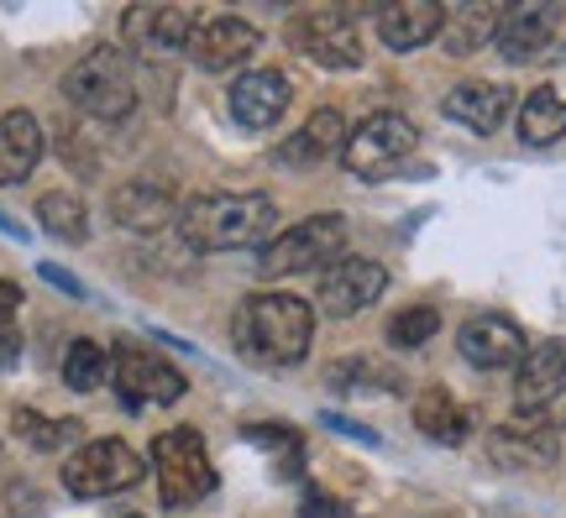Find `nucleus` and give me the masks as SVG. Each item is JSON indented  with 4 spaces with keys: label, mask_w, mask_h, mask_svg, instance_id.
I'll return each instance as SVG.
<instances>
[{
    "label": "nucleus",
    "mask_w": 566,
    "mask_h": 518,
    "mask_svg": "<svg viewBox=\"0 0 566 518\" xmlns=\"http://www.w3.org/2000/svg\"><path fill=\"white\" fill-rule=\"evenodd\" d=\"M279 225L268 194H195L179 204V236L189 252H237L263 246Z\"/></svg>",
    "instance_id": "1"
},
{
    "label": "nucleus",
    "mask_w": 566,
    "mask_h": 518,
    "mask_svg": "<svg viewBox=\"0 0 566 518\" xmlns=\"http://www.w3.org/2000/svg\"><path fill=\"white\" fill-rule=\"evenodd\" d=\"M237 351H242L252 367H294L310 351V336H315V315L310 304L294 299V294H252V299L237 309Z\"/></svg>",
    "instance_id": "2"
},
{
    "label": "nucleus",
    "mask_w": 566,
    "mask_h": 518,
    "mask_svg": "<svg viewBox=\"0 0 566 518\" xmlns=\"http://www.w3.org/2000/svg\"><path fill=\"white\" fill-rule=\"evenodd\" d=\"M153 472H158V493L168 508H189L216 493V466H210V451H205L200 430H163L153 440Z\"/></svg>",
    "instance_id": "3"
},
{
    "label": "nucleus",
    "mask_w": 566,
    "mask_h": 518,
    "mask_svg": "<svg viewBox=\"0 0 566 518\" xmlns=\"http://www.w3.org/2000/svg\"><path fill=\"white\" fill-rule=\"evenodd\" d=\"M63 95L80 105L84 116L122 120V116H132V105H137V84H132V68H126V59L116 47H95V53H84V59L69 68Z\"/></svg>",
    "instance_id": "4"
},
{
    "label": "nucleus",
    "mask_w": 566,
    "mask_h": 518,
    "mask_svg": "<svg viewBox=\"0 0 566 518\" xmlns=\"http://www.w3.org/2000/svg\"><path fill=\"white\" fill-rule=\"evenodd\" d=\"M342 246H346L342 215H310L294 231H283L279 241H268L263 257H258V273L263 278H294V273H315V267L325 273L331 262H342Z\"/></svg>",
    "instance_id": "5"
},
{
    "label": "nucleus",
    "mask_w": 566,
    "mask_h": 518,
    "mask_svg": "<svg viewBox=\"0 0 566 518\" xmlns=\"http://www.w3.org/2000/svg\"><path fill=\"white\" fill-rule=\"evenodd\" d=\"M420 147V131H415V120H405L399 110H378V116H367L352 137H346V168L357 173V179H388V173H399L409 162V152Z\"/></svg>",
    "instance_id": "6"
},
{
    "label": "nucleus",
    "mask_w": 566,
    "mask_h": 518,
    "mask_svg": "<svg viewBox=\"0 0 566 518\" xmlns=\"http://www.w3.org/2000/svg\"><path fill=\"white\" fill-rule=\"evenodd\" d=\"M142 482V456L126 440H90L84 451L63 461V487L74 498H111Z\"/></svg>",
    "instance_id": "7"
},
{
    "label": "nucleus",
    "mask_w": 566,
    "mask_h": 518,
    "mask_svg": "<svg viewBox=\"0 0 566 518\" xmlns=\"http://www.w3.org/2000/svg\"><path fill=\"white\" fill-rule=\"evenodd\" d=\"M289 42L310 63H321V68H357L363 63V42L352 32V11H342V6L300 11V17L289 21Z\"/></svg>",
    "instance_id": "8"
},
{
    "label": "nucleus",
    "mask_w": 566,
    "mask_h": 518,
    "mask_svg": "<svg viewBox=\"0 0 566 518\" xmlns=\"http://www.w3.org/2000/svg\"><path fill=\"white\" fill-rule=\"evenodd\" d=\"M111 382H116V393H122L126 409L184 399V378L168 367V361L153 357V351H142V346H116V357H111Z\"/></svg>",
    "instance_id": "9"
},
{
    "label": "nucleus",
    "mask_w": 566,
    "mask_h": 518,
    "mask_svg": "<svg viewBox=\"0 0 566 518\" xmlns=\"http://www.w3.org/2000/svg\"><path fill=\"white\" fill-rule=\"evenodd\" d=\"M384 288H388V273L378 267V262L342 257L321 273V309L325 315H336V319H346V315H357V309L384 299Z\"/></svg>",
    "instance_id": "10"
},
{
    "label": "nucleus",
    "mask_w": 566,
    "mask_h": 518,
    "mask_svg": "<svg viewBox=\"0 0 566 518\" xmlns=\"http://www.w3.org/2000/svg\"><path fill=\"white\" fill-rule=\"evenodd\" d=\"M195 21L200 17L189 6H132L126 11V42L142 59H168V53L189 47V38L200 32Z\"/></svg>",
    "instance_id": "11"
},
{
    "label": "nucleus",
    "mask_w": 566,
    "mask_h": 518,
    "mask_svg": "<svg viewBox=\"0 0 566 518\" xmlns=\"http://www.w3.org/2000/svg\"><path fill=\"white\" fill-rule=\"evenodd\" d=\"M556 17H562V11L546 6V0H514V6H504L499 32H493L499 53H504L509 63H535L551 47V38H556Z\"/></svg>",
    "instance_id": "12"
},
{
    "label": "nucleus",
    "mask_w": 566,
    "mask_h": 518,
    "mask_svg": "<svg viewBox=\"0 0 566 518\" xmlns=\"http://www.w3.org/2000/svg\"><path fill=\"white\" fill-rule=\"evenodd\" d=\"M457 346H462V357L472 361V367H483V372H504V367H520V361L530 357L525 330H520L509 315L467 319L462 336H457Z\"/></svg>",
    "instance_id": "13"
},
{
    "label": "nucleus",
    "mask_w": 566,
    "mask_h": 518,
    "mask_svg": "<svg viewBox=\"0 0 566 518\" xmlns=\"http://www.w3.org/2000/svg\"><path fill=\"white\" fill-rule=\"evenodd\" d=\"M252 53H258V27L242 17H216L189 38V59L200 63V68H210V74L242 68Z\"/></svg>",
    "instance_id": "14"
},
{
    "label": "nucleus",
    "mask_w": 566,
    "mask_h": 518,
    "mask_svg": "<svg viewBox=\"0 0 566 518\" xmlns=\"http://www.w3.org/2000/svg\"><path fill=\"white\" fill-rule=\"evenodd\" d=\"M566 393V340H546L520 361V378H514V403L520 414H541L546 403H556Z\"/></svg>",
    "instance_id": "15"
},
{
    "label": "nucleus",
    "mask_w": 566,
    "mask_h": 518,
    "mask_svg": "<svg viewBox=\"0 0 566 518\" xmlns=\"http://www.w3.org/2000/svg\"><path fill=\"white\" fill-rule=\"evenodd\" d=\"M446 27V6L436 0H394V6H378V38L394 53H415L430 38H441Z\"/></svg>",
    "instance_id": "16"
},
{
    "label": "nucleus",
    "mask_w": 566,
    "mask_h": 518,
    "mask_svg": "<svg viewBox=\"0 0 566 518\" xmlns=\"http://www.w3.org/2000/svg\"><path fill=\"white\" fill-rule=\"evenodd\" d=\"M441 110H446V120H457L467 131L493 137L509 120V110H514V89L509 84H457L441 101Z\"/></svg>",
    "instance_id": "17"
},
{
    "label": "nucleus",
    "mask_w": 566,
    "mask_h": 518,
    "mask_svg": "<svg viewBox=\"0 0 566 518\" xmlns=\"http://www.w3.org/2000/svg\"><path fill=\"white\" fill-rule=\"evenodd\" d=\"M289 110V84L273 68H258V74H242L231 84V116L242 120L247 131H268L273 120Z\"/></svg>",
    "instance_id": "18"
},
{
    "label": "nucleus",
    "mask_w": 566,
    "mask_h": 518,
    "mask_svg": "<svg viewBox=\"0 0 566 518\" xmlns=\"http://www.w3.org/2000/svg\"><path fill=\"white\" fill-rule=\"evenodd\" d=\"M42 162V126L32 110H6L0 116V183L32 179Z\"/></svg>",
    "instance_id": "19"
},
{
    "label": "nucleus",
    "mask_w": 566,
    "mask_h": 518,
    "mask_svg": "<svg viewBox=\"0 0 566 518\" xmlns=\"http://www.w3.org/2000/svg\"><path fill=\"white\" fill-rule=\"evenodd\" d=\"M336 147H346L342 110H315V116L279 147V162H289V168H315V162H325Z\"/></svg>",
    "instance_id": "20"
},
{
    "label": "nucleus",
    "mask_w": 566,
    "mask_h": 518,
    "mask_svg": "<svg viewBox=\"0 0 566 518\" xmlns=\"http://www.w3.org/2000/svg\"><path fill=\"white\" fill-rule=\"evenodd\" d=\"M111 215H116V225H126V231H137V236H153L158 225L179 220V210H174V194H168L163 183H126V189H116V204H111Z\"/></svg>",
    "instance_id": "21"
},
{
    "label": "nucleus",
    "mask_w": 566,
    "mask_h": 518,
    "mask_svg": "<svg viewBox=\"0 0 566 518\" xmlns=\"http://www.w3.org/2000/svg\"><path fill=\"white\" fill-rule=\"evenodd\" d=\"M488 451H493L499 466H551L556 461V435H551L546 424H535V419H520V424L493 430Z\"/></svg>",
    "instance_id": "22"
},
{
    "label": "nucleus",
    "mask_w": 566,
    "mask_h": 518,
    "mask_svg": "<svg viewBox=\"0 0 566 518\" xmlns=\"http://www.w3.org/2000/svg\"><path fill=\"white\" fill-rule=\"evenodd\" d=\"M415 430L424 440H436V445H462L472 435V414L446 388H424L420 403H415Z\"/></svg>",
    "instance_id": "23"
},
{
    "label": "nucleus",
    "mask_w": 566,
    "mask_h": 518,
    "mask_svg": "<svg viewBox=\"0 0 566 518\" xmlns=\"http://www.w3.org/2000/svg\"><path fill=\"white\" fill-rule=\"evenodd\" d=\"M520 137H525L530 147H551V141L566 137V101L556 89H535L525 101V110H520Z\"/></svg>",
    "instance_id": "24"
},
{
    "label": "nucleus",
    "mask_w": 566,
    "mask_h": 518,
    "mask_svg": "<svg viewBox=\"0 0 566 518\" xmlns=\"http://www.w3.org/2000/svg\"><path fill=\"white\" fill-rule=\"evenodd\" d=\"M499 17H504V6H451V11H446V21H451L446 47H451V53H478V47L499 32Z\"/></svg>",
    "instance_id": "25"
},
{
    "label": "nucleus",
    "mask_w": 566,
    "mask_h": 518,
    "mask_svg": "<svg viewBox=\"0 0 566 518\" xmlns=\"http://www.w3.org/2000/svg\"><path fill=\"white\" fill-rule=\"evenodd\" d=\"M11 430H17L21 445H32V451H63V445H74L84 435L80 419H48L38 409H17L11 414Z\"/></svg>",
    "instance_id": "26"
},
{
    "label": "nucleus",
    "mask_w": 566,
    "mask_h": 518,
    "mask_svg": "<svg viewBox=\"0 0 566 518\" xmlns=\"http://www.w3.org/2000/svg\"><path fill=\"white\" fill-rule=\"evenodd\" d=\"M331 388H342V393H399L405 378L384 367V361H367V357H352V361H336L331 367Z\"/></svg>",
    "instance_id": "27"
},
{
    "label": "nucleus",
    "mask_w": 566,
    "mask_h": 518,
    "mask_svg": "<svg viewBox=\"0 0 566 518\" xmlns=\"http://www.w3.org/2000/svg\"><path fill=\"white\" fill-rule=\"evenodd\" d=\"M38 220L48 225V236L69 241V246H84L90 241V220H84V204L74 194H42Z\"/></svg>",
    "instance_id": "28"
},
{
    "label": "nucleus",
    "mask_w": 566,
    "mask_h": 518,
    "mask_svg": "<svg viewBox=\"0 0 566 518\" xmlns=\"http://www.w3.org/2000/svg\"><path fill=\"white\" fill-rule=\"evenodd\" d=\"M111 372V357H105L95 340H74L69 351H63V382L74 388V393H95Z\"/></svg>",
    "instance_id": "29"
},
{
    "label": "nucleus",
    "mask_w": 566,
    "mask_h": 518,
    "mask_svg": "<svg viewBox=\"0 0 566 518\" xmlns=\"http://www.w3.org/2000/svg\"><path fill=\"white\" fill-rule=\"evenodd\" d=\"M441 330V315L430 309V304H415V309H399V315L388 319V340L394 346H424V340Z\"/></svg>",
    "instance_id": "30"
},
{
    "label": "nucleus",
    "mask_w": 566,
    "mask_h": 518,
    "mask_svg": "<svg viewBox=\"0 0 566 518\" xmlns=\"http://www.w3.org/2000/svg\"><path fill=\"white\" fill-rule=\"evenodd\" d=\"M242 435L252 440V445H268V451L283 461V472H300L304 466V440L294 435V430H283V424H247Z\"/></svg>",
    "instance_id": "31"
},
{
    "label": "nucleus",
    "mask_w": 566,
    "mask_h": 518,
    "mask_svg": "<svg viewBox=\"0 0 566 518\" xmlns=\"http://www.w3.org/2000/svg\"><path fill=\"white\" fill-rule=\"evenodd\" d=\"M300 518H346V503L331 498V493H321V487H310L300 498Z\"/></svg>",
    "instance_id": "32"
},
{
    "label": "nucleus",
    "mask_w": 566,
    "mask_h": 518,
    "mask_svg": "<svg viewBox=\"0 0 566 518\" xmlns=\"http://www.w3.org/2000/svg\"><path fill=\"white\" fill-rule=\"evenodd\" d=\"M38 273H42V278H48V283H53L59 294H69V299H90V288H84V283L74 278V273H63L59 262H42Z\"/></svg>",
    "instance_id": "33"
},
{
    "label": "nucleus",
    "mask_w": 566,
    "mask_h": 518,
    "mask_svg": "<svg viewBox=\"0 0 566 518\" xmlns=\"http://www.w3.org/2000/svg\"><path fill=\"white\" fill-rule=\"evenodd\" d=\"M325 419V430H336V435H352V440H363V445H378V435L367 430V424H352V419L342 414H321Z\"/></svg>",
    "instance_id": "34"
},
{
    "label": "nucleus",
    "mask_w": 566,
    "mask_h": 518,
    "mask_svg": "<svg viewBox=\"0 0 566 518\" xmlns=\"http://www.w3.org/2000/svg\"><path fill=\"white\" fill-rule=\"evenodd\" d=\"M21 357V330L17 325H0V372H11Z\"/></svg>",
    "instance_id": "35"
},
{
    "label": "nucleus",
    "mask_w": 566,
    "mask_h": 518,
    "mask_svg": "<svg viewBox=\"0 0 566 518\" xmlns=\"http://www.w3.org/2000/svg\"><path fill=\"white\" fill-rule=\"evenodd\" d=\"M17 304H21V288L11 278H0V325H11V315H17Z\"/></svg>",
    "instance_id": "36"
},
{
    "label": "nucleus",
    "mask_w": 566,
    "mask_h": 518,
    "mask_svg": "<svg viewBox=\"0 0 566 518\" xmlns=\"http://www.w3.org/2000/svg\"><path fill=\"white\" fill-rule=\"evenodd\" d=\"M0 231H6V236H17V241H27V225H21V220H11L6 210H0Z\"/></svg>",
    "instance_id": "37"
},
{
    "label": "nucleus",
    "mask_w": 566,
    "mask_h": 518,
    "mask_svg": "<svg viewBox=\"0 0 566 518\" xmlns=\"http://www.w3.org/2000/svg\"><path fill=\"white\" fill-rule=\"evenodd\" d=\"M126 518H142V514H126Z\"/></svg>",
    "instance_id": "38"
}]
</instances>
